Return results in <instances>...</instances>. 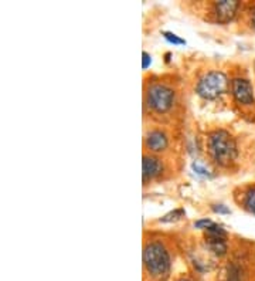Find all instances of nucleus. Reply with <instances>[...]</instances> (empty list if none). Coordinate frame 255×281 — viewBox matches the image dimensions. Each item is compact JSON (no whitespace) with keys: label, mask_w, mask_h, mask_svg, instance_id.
<instances>
[{"label":"nucleus","mask_w":255,"mask_h":281,"mask_svg":"<svg viewBox=\"0 0 255 281\" xmlns=\"http://www.w3.org/2000/svg\"><path fill=\"white\" fill-rule=\"evenodd\" d=\"M143 264H145L146 270L153 277L166 275L169 273V270H170V256H169V252L159 241L148 243L145 250H143Z\"/></svg>","instance_id":"nucleus-2"},{"label":"nucleus","mask_w":255,"mask_h":281,"mask_svg":"<svg viewBox=\"0 0 255 281\" xmlns=\"http://www.w3.org/2000/svg\"><path fill=\"white\" fill-rule=\"evenodd\" d=\"M213 210L215 213H230V209H227L224 205H214Z\"/></svg>","instance_id":"nucleus-15"},{"label":"nucleus","mask_w":255,"mask_h":281,"mask_svg":"<svg viewBox=\"0 0 255 281\" xmlns=\"http://www.w3.org/2000/svg\"><path fill=\"white\" fill-rule=\"evenodd\" d=\"M142 175H143V180H149V179L156 178L162 172V162L158 158L153 157H143L142 161Z\"/></svg>","instance_id":"nucleus-8"},{"label":"nucleus","mask_w":255,"mask_h":281,"mask_svg":"<svg viewBox=\"0 0 255 281\" xmlns=\"http://www.w3.org/2000/svg\"><path fill=\"white\" fill-rule=\"evenodd\" d=\"M245 206L249 212L255 214V189H251L245 195Z\"/></svg>","instance_id":"nucleus-11"},{"label":"nucleus","mask_w":255,"mask_h":281,"mask_svg":"<svg viewBox=\"0 0 255 281\" xmlns=\"http://www.w3.org/2000/svg\"><path fill=\"white\" fill-rule=\"evenodd\" d=\"M163 36H165V39L169 41L170 44H174V46H183V44H186V40L180 39L179 36L173 35V33H170V32H165Z\"/></svg>","instance_id":"nucleus-12"},{"label":"nucleus","mask_w":255,"mask_h":281,"mask_svg":"<svg viewBox=\"0 0 255 281\" xmlns=\"http://www.w3.org/2000/svg\"><path fill=\"white\" fill-rule=\"evenodd\" d=\"M227 77L221 71L207 73L197 84V94L204 100H215L227 89Z\"/></svg>","instance_id":"nucleus-3"},{"label":"nucleus","mask_w":255,"mask_h":281,"mask_svg":"<svg viewBox=\"0 0 255 281\" xmlns=\"http://www.w3.org/2000/svg\"><path fill=\"white\" fill-rule=\"evenodd\" d=\"M231 92L240 104L249 105L254 103V89L248 80L245 78H235L231 82Z\"/></svg>","instance_id":"nucleus-5"},{"label":"nucleus","mask_w":255,"mask_h":281,"mask_svg":"<svg viewBox=\"0 0 255 281\" xmlns=\"http://www.w3.org/2000/svg\"><path fill=\"white\" fill-rule=\"evenodd\" d=\"M146 146L153 152H162L167 148V137L162 131H151L146 137Z\"/></svg>","instance_id":"nucleus-7"},{"label":"nucleus","mask_w":255,"mask_h":281,"mask_svg":"<svg viewBox=\"0 0 255 281\" xmlns=\"http://www.w3.org/2000/svg\"><path fill=\"white\" fill-rule=\"evenodd\" d=\"M180 281H189V280H180Z\"/></svg>","instance_id":"nucleus-18"},{"label":"nucleus","mask_w":255,"mask_h":281,"mask_svg":"<svg viewBox=\"0 0 255 281\" xmlns=\"http://www.w3.org/2000/svg\"><path fill=\"white\" fill-rule=\"evenodd\" d=\"M252 26H254L255 28V10H254V14H252Z\"/></svg>","instance_id":"nucleus-17"},{"label":"nucleus","mask_w":255,"mask_h":281,"mask_svg":"<svg viewBox=\"0 0 255 281\" xmlns=\"http://www.w3.org/2000/svg\"><path fill=\"white\" fill-rule=\"evenodd\" d=\"M148 104L156 112H166L173 107L174 92L170 87L163 84H153L148 89Z\"/></svg>","instance_id":"nucleus-4"},{"label":"nucleus","mask_w":255,"mask_h":281,"mask_svg":"<svg viewBox=\"0 0 255 281\" xmlns=\"http://www.w3.org/2000/svg\"><path fill=\"white\" fill-rule=\"evenodd\" d=\"M240 7V3L235 0H221L217 2L214 6V13L215 19L218 23H228L234 19L237 9Z\"/></svg>","instance_id":"nucleus-6"},{"label":"nucleus","mask_w":255,"mask_h":281,"mask_svg":"<svg viewBox=\"0 0 255 281\" xmlns=\"http://www.w3.org/2000/svg\"><path fill=\"white\" fill-rule=\"evenodd\" d=\"M142 57H143V63H142V67L146 70L148 67H149V66H151V63H152V57L148 54L146 51H143V53H142Z\"/></svg>","instance_id":"nucleus-14"},{"label":"nucleus","mask_w":255,"mask_h":281,"mask_svg":"<svg viewBox=\"0 0 255 281\" xmlns=\"http://www.w3.org/2000/svg\"><path fill=\"white\" fill-rule=\"evenodd\" d=\"M213 225V222L208 219H200L197 220L196 223H194V227H197V229H204V230H207L208 227Z\"/></svg>","instance_id":"nucleus-13"},{"label":"nucleus","mask_w":255,"mask_h":281,"mask_svg":"<svg viewBox=\"0 0 255 281\" xmlns=\"http://www.w3.org/2000/svg\"><path fill=\"white\" fill-rule=\"evenodd\" d=\"M193 169L197 173H200V175H204V176H208V171L207 169H204V168H201L200 165H197V164H193Z\"/></svg>","instance_id":"nucleus-16"},{"label":"nucleus","mask_w":255,"mask_h":281,"mask_svg":"<svg viewBox=\"0 0 255 281\" xmlns=\"http://www.w3.org/2000/svg\"><path fill=\"white\" fill-rule=\"evenodd\" d=\"M183 214H185V210H183V209H174L173 212L165 214V216L160 219V222H162V223H170V222H174V220H179Z\"/></svg>","instance_id":"nucleus-10"},{"label":"nucleus","mask_w":255,"mask_h":281,"mask_svg":"<svg viewBox=\"0 0 255 281\" xmlns=\"http://www.w3.org/2000/svg\"><path fill=\"white\" fill-rule=\"evenodd\" d=\"M208 149L213 159L221 166L230 165L237 157V145L234 138L227 131H214L208 138Z\"/></svg>","instance_id":"nucleus-1"},{"label":"nucleus","mask_w":255,"mask_h":281,"mask_svg":"<svg viewBox=\"0 0 255 281\" xmlns=\"http://www.w3.org/2000/svg\"><path fill=\"white\" fill-rule=\"evenodd\" d=\"M207 244L210 247V250L217 256H223L227 252V243L224 240V237L218 236H207Z\"/></svg>","instance_id":"nucleus-9"}]
</instances>
